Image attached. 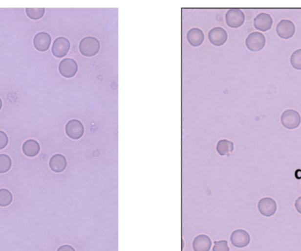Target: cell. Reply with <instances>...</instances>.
I'll return each instance as SVG.
<instances>
[{
  "mask_svg": "<svg viewBox=\"0 0 301 251\" xmlns=\"http://www.w3.org/2000/svg\"><path fill=\"white\" fill-rule=\"evenodd\" d=\"M213 251H230L228 246V242L226 240H221L214 242Z\"/></svg>",
  "mask_w": 301,
  "mask_h": 251,
  "instance_id": "23",
  "label": "cell"
},
{
  "mask_svg": "<svg viewBox=\"0 0 301 251\" xmlns=\"http://www.w3.org/2000/svg\"><path fill=\"white\" fill-rule=\"evenodd\" d=\"M79 49L83 56L93 57L100 50V43L95 37H85L80 43Z\"/></svg>",
  "mask_w": 301,
  "mask_h": 251,
  "instance_id": "1",
  "label": "cell"
},
{
  "mask_svg": "<svg viewBox=\"0 0 301 251\" xmlns=\"http://www.w3.org/2000/svg\"><path fill=\"white\" fill-rule=\"evenodd\" d=\"M12 167V160L9 156L0 154V174L7 173Z\"/></svg>",
  "mask_w": 301,
  "mask_h": 251,
  "instance_id": "20",
  "label": "cell"
},
{
  "mask_svg": "<svg viewBox=\"0 0 301 251\" xmlns=\"http://www.w3.org/2000/svg\"><path fill=\"white\" fill-rule=\"evenodd\" d=\"M281 123L290 130L299 128L301 123V114L295 110H285L281 116Z\"/></svg>",
  "mask_w": 301,
  "mask_h": 251,
  "instance_id": "2",
  "label": "cell"
},
{
  "mask_svg": "<svg viewBox=\"0 0 301 251\" xmlns=\"http://www.w3.org/2000/svg\"><path fill=\"white\" fill-rule=\"evenodd\" d=\"M245 14L243 11L237 8L229 10L225 15V21L229 27L233 28L241 27L242 25L245 23Z\"/></svg>",
  "mask_w": 301,
  "mask_h": 251,
  "instance_id": "4",
  "label": "cell"
},
{
  "mask_svg": "<svg viewBox=\"0 0 301 251\" xmlns=\"http://www.w3.org/2000/svg\"><path fill=\"white\" fill-rule=\"evenodd\" d=\"M296 31V27L294 23L289 20H282L279 22L277 26V33L279 37L283 39H290L292 38Z\"/></svg>",
  "mask_w": 301,
  "mask_h": 251,
  "instance_id": "6",
  "label": "cell"
},
{
  "mask_svg": "<svg viewBox=\"0 0 301 251\" xmlns=\"http://www.w3.org/2000/svg\"><path fill=\"white\" fill-rule=\"evenodd\" d=\"M183 248H184V241H182V250Z\"/></svg>",
  "mask_w": 301,
  "mask_h": 251,
  "instance_id": "28",
  "label": "cell"
},
{
  "mask_svg": "<svg viewBox=\"0 0 301 251\" xmlns=\"http://www.w3.org/2000/svg\"><path fill=\"white\" fill-rule=\"evenodd\" d=\"M7 144H8V137L5 132L0 131V151L5 149Z\"/></svg>",
  "mask_w": 301,
  "mask_h": 251,
  "instance_id": "24",
  "label": "cell"
},
{
  "mask_svg": "<svg viewBox=\"0 0 301 251\" xmlns=\"http://www.w3.org/2000/svg\"><path fill=\"white\" fill-rule=\"evenodd\" d=\"M57 251H75V250L70 245H63V246L60 247Z\"/></svg>",
  "mask_w": 301,
  "mask_h": 251,
  "instance_id": "25",
  "label": "cell"
},
{
  "mask_svg": "<svg viewBox=\"0 0 301 251\" xmlns=\"http://www.w3.org/2000/svg\"><path fill=\"white\" fill-rule=\"evenodd\" d=\"M51 37L48 33L40 32L37 34L34 38V46L38 51H46L50 48Z\"/></svg>",
  "mask_w": 301,
  "mask_h": 251,
  "instance_id": "13",
  "label": "cell"
},
{
  "mask_svg": "<svg viewBox=\"0 0 301 251\" xmlns=\"http://www.w3.org/2000/svg\"><path fill=\"white\" fill-rule=\"evenodd\" d=\"M187 39L192 46L197 47V46H201L203 43L204 34L200 28L194 27L187 32Z\"/></svg>",
  "mask_w": 301,
  "mask_h": 251,
  "instance_id": "16",
  "label": "cell"
},
{
  "mask_svg": "<svg viewBox=\"0 0 301 251\" xmlns=\"http://www.w3.org/2000/svg\"><path fill=\"white\" fill-rule=\"evenodd\" d=\"M230 240L233 246L241 249V248L247 246L250 243L251 237H250V234L247 233L246 230L237 229L232 233Z\"/></svg>",
  "mask_w": 301,
  "mask_h": 251,
  "instance_id": "5",
  "label": "cell"
},
{
  "mask_svg": "<svg viewBox=\"0 0 301 251\" xmlns=\"http://www.w3.org/2000/svg\"><path fill=\"white\" fill-rule=\"evenodd\" d=\"M266 45V38L264 35L260 32L251 33L246 40L247 49L251 51H260L264 48Z\"/></svg>",
  "mask_w": 301,
  "mask_h": 251,
  "instance_id": "3",
  "label": "cell"
},
{
  "mask_svg": "<svg viewBox=\"0 0 301 251\" xmlns=\"http://www.w3.org/2000/svg\"><path fill=\"white\" fill-rule=\"evenodd\" d=\"M22 151L28 158H34L40 152V144L35 140H27L23 144Z\"/></svg>",
  "mask_w": 301,
  "mask_h": 251,
  "instance_id": "17",
  "label": "cell"
},
{
  "mask_svg": "<svg viewBox=\"0 0 301 251\" xmlns=\"http://www.w3.org/2000/svg\"><path fill=\"white\" fill-rule=\"evenodd\" d=\"M13 202V195L12 193L5 188L0 189V206L6 207L10 205Z\"/></svg>",
  "mask_w": 301,
  "mask_h": 251,
  "instance_id": "19",
  "label": "cell"
},
{
  "mask_svg": "<svg viewBox=\"0 0 301 251\" xmlns=\"http://www.w3.org/2000/svg\"><path fill=\"white\" fill-rule=\"evenodd\" d=\"M65 133L71 139L78 140L84 134V127L80 120L72 119L65 126Z\"/></svg>",
  "mask_w": 301,
  "mask_h": 251,
  "instance_id": "8",
  "label": "cell"
},
{
  "mask_svg": "<svg viewBox=\"0 0 301 251\" xmlns=\"http://www.w3.org/2000/svg\"><path fill=\"white\" fill-rule=\"evenodd\" d=\"M2 108V100H1V98H0V110Z\"/></svg>",
  "mask_w": 301,
  "mask_h": 251,
  "instance_id": "27",
  "label": "cell"
},
{
  "mask_svg": "<svg viewBox=\"0 0 301 251\" xmlns=\"http://www.w3.org/2000/svg\"><path fill=\"white\" fill-rule=\"evenodd\" d=\"M49 165L51 171L54 173H62L67 165L66 159L61 154H56L52 156L49 162Z\"/></svg>",
  "mask_w": 301,
  "mask_h": 251,
  "instance_id": "15",
  "label": "cell"
},
{
  "mask_svg": "<svg viewBox=\"0 0 301 251\" xmlns=\"http://www.w3.org/2000/svg\"><path fill=\"white\" fill-rule=\"evenodd\" d=\"M277 203L276 201L270 198V197H264L260 199L258 203V210L260 211L261 215L265 217H271L273 216L277 211Z\"/></svg>",
  "mask_w": 301,
  "mask_h": 251,
  "instance_id": "9",
  "label": "cell"
},
{
  "mask_svg": "<svg viewBox=\"0 0 301 251\" xmlns=\"http://www.w3.org/2000/svg\"><path fill=\"white\" fill-rule=\"evenodd\" d=\"M295 208L297 211L301 214V197H299L295 202Z\"/></svg>",
  "mask_w": 301,
  "mask_h": 251,
  "instance_id": "26",
  "label": "cell"
},
{
  "mask_svg": "<svg viewBox=\"0 0 301 251\" xmlns=\"http://www.w3.org/2000/svg\"><path fill=\"white\" fill-rule=\"evenodd\" d=\"M291 64L293 68L301 70V49L295 50L291 56Z\"/></svg>",
  "mask_w": 301,
  "mask_h": 251,
  "instance_id": "22",
  "label": "cell"
},
{
  "mask_svg": "<svg viewBox=\"0 0 301 251\" xmlns=\"http://www.w3.org/2000/svg\"><path fill=\"white\" fill-rule=\"evenodd\" d=\"M273 24V20L271 16L265 13H260L255 18L254 25L257 30L259 31H268L269 30Z\"/></svg>",
  "mask_w": 301,
  "mask_h": 251,
  "instance_id": "12",
  "label": "cell"
},
{
  "mask_svg": "<svg viewBox=\"0 0 301 251\" xmlns=\"http://www.w3.org/2000/svg\"><path fill=\"white\" fill-rule=\"evenodd\" d=\"M227 38L228 35L222 27H214L209 32V40L215 46H223L227 41Z\"/></svg>",
  "mask_w": 301,
  "mask_h": 251,
  "instance_id": "11",
  "label": "cell"
},
{
  "mask_svg": "<svg viewBox=\"0 0 301 251\" xmlns=\"http://www.w3.org/2000/svg\"><path fill=\"white\" fill-rule=\"evenodd\" d=\"M234 149L233 142L229 140H220L216 144V151L219 153V155L226 156L233 152Z\"/></svg>",
  "mask_w": 301,
  "mask_h": 251,
  "instance_id": "18",
  "label": "cell"
},
{
  "mask_svg": "<svg viewBox=\"0 0 301 251\" xmlns=\"http://www.w3.org/2000/svg\"><path fill=\"white\" fill-rule=\"evenodd\" d=\"M70 46V42L66 38L58 37L52 45V54L54 55L56 58L61 59L68 53Z\"/></svg>",
  "mask_w": 301,
  "mask_h": 251,
  "instance_id": "7",
  "label": "cell"
},
{
  "mask_svg": "<svg viewBox=\"0 0 301 251\" xmlns=\"http://www.w3.org/2000/svg\"><path fill=\"white\" fill-rule=\"evenodd\" d=\"M44 13H45L44 8H27L26 9L27 17H29L31 20L41 19Z\"/></svg>",
  "mask_w": 301,
  "mask_h": 251,
  "instance_id": "21",
  "label": "cell"
},
{
  "mask_svg": "<svg viewBox=\"0 0 301 251\" xmlns=\"http://www.w3.org/2000/svg\"><path fill=\"white\" fill-rule=\"evenodd\" d=\"M192 245L194 251H210L212 247V241L210 236L206 234H200L194 238Z\"/></svg>",
  "mask_w": 301,
  "mask_h": 251,
  "instance_id": "14",
  "label": "cell"
},
{
  "mask_svg": "<svg viewBox=\"0 0 301 251\" xmlns=\"http://www.w3.org/2000/svg\"><path fill=\"white\" fill-rule=\"evenodd\" d=\"M60 73L65 78H72L77 73L78 65L75 60L65 59L60 63L59 66Z\"/></svg>",
  "mask_w": 301,
  "mask_h": 251,
  "instance_id": "10",
  "label": "cell"
}]
</instances>
